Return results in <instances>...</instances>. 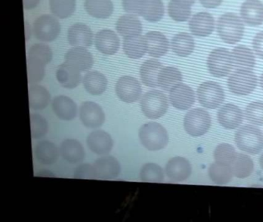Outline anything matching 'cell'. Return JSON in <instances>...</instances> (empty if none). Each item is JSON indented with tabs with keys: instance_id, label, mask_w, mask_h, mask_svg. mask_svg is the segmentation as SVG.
<instances>
[{
	"instance_id": "6da1fadb",
	"label": "cell",
	"mask_w": 263,
	"mask_h": 222,
	"mask_svg": "<svg viewBox=\"0 0 263 222\" xmlns=\"http://www.w3.org/2000/svg\"><path fill=\"white\" fill-rule=\"evenodd\" d=\"M245 26L239 16L232 12L223 14L217 23V32L220 38L229 44H235L242 38Z\"/></svg>"
},
{
	"instance_id": "7a4b0ae2",
	"label": "cell",
	"mask_w": 263,
	"mask_h": 222,
	"mask_svg": "<svg viewBox=\"0 0 263 222\" xmlns=\"http://www.w3.org/2000/svg\"><path fill=\"white\" fill-rule=\"evenodd\" d=\"M141 144L148 151H156L164 149L168 143L169 137L165 128L156 122L143 125L139 130Z\"/></svg>"
},
{
	"instance_id": "3957f363",
	"label": "cell",
	"mask_w": 263,
	"mask_h": 222,
	"mask_svg": "<svg viewBox=\"0 0 263 222\" xmlns=\"http://www.w3.org/2000/svg\"><path fill=\"white\" fill-rule=\"evenodd\" d=\"M235 140L238 148L250 154H258L263 149L262 133L255 126L246 125L238 129Z\"/></svg>"
},
{
	"instance_id": "277c9868",
	"label": "cell",
	"mask_w": 263,
	"mask_h": 222,
	"mask_svg": "<svg viewBox=\"0 0 263 222\" xmlns=\"http://www.w3.org/2000/svg\"><path fill=\"white\" fill-rule=\"evenodd\" d=\"M141 111L149 119L163 117L168 109V101L164 92L160 90H150L143 96L141 100Z\"/></svg>"
},
{
	"instance_id": "5b68a950",
	"label": "cell",
	"mask_w": 263,
	"mask_h": 222,
	"mask_svg": "<svg viewBox=\"0 0 263 222\" xmlns=\"http://www.w3.org/2000/svg\"><path fill=\"white\" fill-rule=\"evenodd\" d=\"M207 66L214 77H226L234 67L232 54L224 48H216L209 54Z\"/></svg>"
},
{
	"instance_id": "8992f818",
	"label": "cell",
	"mask_w": 263,
	"mask_h": 222,
	"mask_svg": "<svg viewBox=\"0 0 263 222\" xmlns=\"http://www.w3.org/2000/svg\"><path fill=\"white\" fill-rule=\"evenodd\" d=\"M211 117L205 109L197 108L189 111L184 119L186 132L192 137H200L209 131L211 126Z\"/></svg>"
},
{
	"instance_id": "52a82bcc",
	"label": "cell",
	"mask_w": 263,
	"mask_h": 222,
	"mask_svg": "<svg viewBox=\"0 0 263 222\" xmlns=\"http://www.w3.org/2000/svg\"><path fill=\"white\" fill-rule=\"evenodd\" d=\"M257 86V77L252 71L237 69L228 80L229 90L236 95H248Z\"/></svg>"
},
{
	"instance_id": "ba28073f",
	"label": "cell",
	"mask_w": 263,
	"mask_h": 222,
	"mask_svg": "<svg viewBox=\"0 0 263 222\" xmlns=\"http://www.w3.org/2000/svg\"><path fill=\"white\" fill-rule=\"evenodd\" d=\"M61 23L56 17L45 14L38 17L33 23V33L37 40L52 42L61 32Z\"/></svg>"
},
{
	"instance_id": "9c48e42d",
	"label": "cell",
	"mask_w": 263,
	"mask_h": 222,
	"mask_svg": "<svg viewBox=\"0 0 263 222\" xmlns=\"http://www.w3.org/2000/svg\"><path fill=\"white\" fill-rule=\"evenodd\" d=\"M198 99L201 106L208 109H215L222 103L224 92L218 83L207 81L201 83L198 89Z\"/></svg>"
},
{
	"instance_id": "30bf717a",
	"label": "cell",
	"mask_w": 263,
	"mask_h": 222,
	"mask_svg": "<svg viewBox=\"0 0 263 222\" xmlns=\"http://www.w3.org/2000/svg\"><path fill=\"white\" fill-rule=\"evenodd\" d=\"M115 92L120 100L125 103H134L139 100L142 92L141 83L135 77L124 76L117 82Z\"/></svg>"
},
{
	"instance_id": "8fae6325",
	"label": "cell",
	"mask_w": 263,
	"mask_h": 222,
	"mask_svg": "<svg viewBox=\"0 0 263 222\" xmlns=\"http://www.w3.org/2000/svg\"><path fill=\"white\" fill-rule=\"evenodd\" d=\"M80 119L84 126L90 129H96L104 124L105 114L98 103L84 102L80 108Z\"/></svg>"
},
{
	"instance_id": "7c38bea8",
	"label": "cell",
	"mask_w": 263,
	"mask_h": 222,
	"mask_svg": "<svg viewBox=\"0 0 263 222\" xmlns=\"http://www.w3.org/2000/svg\"><path fill=\"white\" fill-rule=\"evenodd\" d=\"M169 99L174 107L186 110L195 103V92L190 86L181 83L171 89Z\"/></svg>"
},
{
	"instance_id": "4fadbf2b",
	"label": "cell",
	"mask_w": 263,
	"mask_h": 222,
	"mask_svg": "<svg viewBox=\"0 0 263 222\" xmlns=\"http://www.w3.org/2000/svg\"><path fill=\"white\" fill-rule=\"evenodd\" d=\"M97 178L101 180H114L121 173V165L115 157L104 156L98 159L93 164Z\"/></svg>"
},
{
	"instance_id": "5bb4252c",
	"label": "cell",
	"mask_w": 263,
	"mask_h": 222,
	"mask_svg": "<svg viewBox=\"0 0 263 222\" xmlns=\"http://www.w3.org/2000/svg\"><path fill=\"white\" fill-rule=\"evenodd\" d=\"M165 173L172 181H183L190 177L192 165L184 157H173L166 164Z\"/></svg>"
},
{
	"instance_id": "9a60e30c",
	"label": "cell",
	"mask_w": 263,
	"mask_h": 222,
	"mask_svg": "<svg viewBox=\"0 0 263 222\" xmlns=\"http://www.w3.org/2000/svg\"><path fill=\"white\" fill-rule=\"evenodd\" d=\"M189 29L195 36L206 37L211 35L215 29V20L209 12L195 14L189 21Z\"/></svg>"
},
{
	"instance_id": "2e32d148",
	"label": "cell",
	"mask_w": 263,
	"mask_h": 222,
	"mask_svg": "<svg viewBox=\"0 0 263 222\" xmlns=\"http://www.w3.org/2000/svg\"><path fill=\"white\" fill-rule=\"evenodd\" d=\"M67 38L73 47H88L93 43V32L84 23H75L68 29Z\"/></svg>"
},
{
	"instance_id": "e0dca14e",
	"label": "cell",
	"mask_w": 263,
	"mask_h": 222,
	"mask_svg": "<svg viewBox=\"0 0 263 222\" xmlns=\"http://www.w3.org/2000/svg\"><path fill=\"white\" fill-rule=\"evenodd\" d=\"M241 20L251 26L263 23V3L259 0H246L240 9Z\"/></svg>"
},
{
	"instance_id": "ac0fdd59",
	"label": "cell",
	"mask_w": 263,
	"mask_h": 222,
	"mask_svg": "<svg viewBox=\"0 0 263 222\" xmlns=\"http://www.w3.org/2000/svg\"><path fill=\"white\" fill-rule=\"evenodd\" d=\"M95 46L103 54L114 55L119 49V37L110 29H103L96 34Z\"/></svg>"
},
{
	"instance_id": "d6986e66",
	"label": "cell",
	"mask_w": 263,
	"mask_h": 222,
	"mask_svg": "<svg viewBox=\"0 0 263 222\" xmlns=\"http://www.w3.org/2000/svg\"><path fill=\"white\" fill-rule=\"evenodd\" d=\"M66 63L73 65L81 71H87L93 65L92 54L84 47H73L66 52Z\"/></svg>"
},
{
	"instance_id": "ffe728a7",
	"label": "cell",
	"mask_w": 263,
	"mask_h": 222,
	"mask_svg": "<svg viewBox=\"0 0 263 222\" xmlns=\"http://www.w3.org/2000/svg\"><path fill=\"white\" fill-rule=\"evenodd\" d=\"M218 123L228 130L238 127L243 120L242 111L235 105H224L218 112Z\"/></svg>"
},
{
	"instance_id": "44dd1931",
	"label": "cell",
	"mask_w": 263,
	"mask_h": 222,
	"mask_svg": "<svg viewBox=\"0 0 263 222\" xmlns=\"http://www.w3.org/2000/svg\"><path fill=\"white\" fill-rule=\"evenodd\" d=\"M87 146L92 152L99 155L107 154L113 147V140L105 131H95L89 134L87 139Z\"/></svg>"
},
{
	"instance_id": "7402d4cb",
	"label": "cell",
	"mask_w": 263,
	"mask_h": 222,
	"mask_svg": "<svg viewBox=\"0 0 263 222\" xmlns=\"http://www.w3.org/2000/svg\"><path fill=\"white\" fill-rule=\"evenodd\" d=\"M81 71L70 63H64L58 66L57 79L61 86L67 89H74L81 82Z\"/></svg>"
},
{
	"instance_id": "603a6c76",
	"label": "cell",
	"mask_w": 263,
	"mask_h": 222,
	"mask_svg": "<svg viewBox=\"0 0 263 222\" xmlns=\"http://www.w3.org/2000/svg\"><path fill=\"white\" fill-rule=\"evenodd\" d=\"M147 52L151 57L159 58L167 53L169 42L167 37L160 32L152 31L145 34Z\"/></svg>"
},
{
	"instance_id": "cb8c5ba5",
	"label": "cell",
	"mask_w": 263,
	"mask_h": 222,
	"mask_svg": "<svg viewBox=\"0 0 263 222\" xmlns=\"http://www.w3.org/2000/svg\"><path fill=\"white\" fill-rule=\"evenodd\" d=\"M123 49L124 53L130 58H141L147 52L145 35L138 34L124 37Z\"/></svg>"
},
{
	"instance_id": "d4e9b609",
	"label": "cell",
	"mask_w": 263,
	"mask_h": 222,
	"mask_svg": "<svg viewBox=\"0 0 263 222\" xmlns=\"http://www.w3.org/2000/svg\"><path fill=\"white\" fill-rule=\"evenodd\" d=\"M53 112L61 120H71L77 116L76 103L72 99L66 96H58L52 103Z\"/></svg>"
},
{
	"instance_id": "484cf974",
	"label": "cell",
	"mask_w": 263,
	"mask_h": 222,
	"mask_svg": "<svg viewBox=\"0 0 263 222\" xmlns=\"http://www.w3.org/2000/svg\"><path fill=\"white\" fill-rule=\"evenodd\" d=\"M163 67L162 63L158 60H146L140 69V77L142 83L149 87H158V75Z\"/></svg>"
},
{
	"instance_id": "4316f807",
	"label": "cell",
	"mask_w": 263,
	"mask_h": 222,
	"mask_svg": "<svg viewBox=\"0 0 263 222\" xmlns=\"http://www.w3.org/2000/svg\"><path fill=\"white\" fill-rule=\"evenodd\" d=\"M61 154L69 163H77L84 160L85 151L81 142L75 139H67L61 145Z\"/></svg>"
},
{
	"instance_id": "83f0119b",
	"label": "cell",
	"mask_w": 263,
	"mask_h": 222,
	"mask_svg": "<svg viewBox=\"0 0 263 222\" xmlns=\"http://www.w3.org/2000/svg\"><path fill=\"white\" fill-rule=\"evenodd\" d=\"M33 153L38 161L45 165L53 164L59 157L58 146L47 140L39 142L34 146Z\"/></svg>"
},
{
	"instance_id": "f1b7e54d",
	"label": "cell",
	"mask_w": 263,
	"mask_h": 222,
	"mask_svg": "<svg viewBox=\"0 0 263 222\" xmlns=\"http://www.w3.org/2000/svg\"><path fill=\"white\" fill-rule=\"evenodd\" d=\"M233 66L235 69L252 70L255 64V55L249 48L245 46H236L232 51Z\"/></svg>"
},
{
	"instance_id": "f546056e",
	"label": "cell",
	"mask_w": 263,
	"mask_h": 222,
	"mask_svg": "<svg viewBox=\"0 0 263 222\" xmlns=\"http://www.w3.org/2000/svg\"><path fill=\"white\" fill-rule=\"evenodd\" d=\"M84 88L91 95H101L107 89V80L105 76L98 71H91L83 79Z\"/></svg>"
},
{
	"instance_id": "4dcf8cb0",
	"label": "cell",
	"mask_w": 263,
	"mask_h": 222,
	"mask_svg": "<svg viewBox=\"0 0 263 222\" xmlns=\"http://www.w3.org/2000/svg\"><path fill=\"white\" fill-rule=\"evenodd\" d=\"M195 0H171L167 6L169 16L177 22H185L192 13V6Z\"/></svg>"
},
{
	"instance_id": "1f68e13d",
	"label": "cell",
	"mask_w": 263,
	"mask_h": 222,
	"mask_svg": "<svg viewBox=\"0 0 263 222\" xmlns=\"http://www.w3.org/2000/svg\"><path fill=\"white\" fill-rule=\"evenodd\" d=\"M84 9L95 18H107L114 11L111 0H85Z\"/></svg>"
},
{
	"instance_id": "d6a6232c",
	"label": "cell",
	"mask_w": 263,
	"mask_h": 222,
	"mask_svg": "<svg viewBox=\"0 0 263 222\" xmlns=\"http://www.w3.org/2000/svg\"><path fill=\"white\" fill-rule=\"evenodd\" d=\"M116 29L123 38L129 35H138L142 32V24L135 15L127 14L118 18Z\"/></svg>"
},
{
	"instance_id": "836d02e7",
	"label": "cell",
	"mask_w": 263,
	"mask_h": 222,
	"mask_svg": "<svg viewBox=\"0 0 263 222\" xmlns=\"http://www.w3.org/2000/svg\"><path fill=\"white\" fill-rule=\"evenodd\" d=\"M195 46L193 37L187 32H180L172 38V51L179 57H189L193 52Z\"/></svg>"
},
{
	"instance_id": "e575fe53",
	"label": "cell",
	"mask_w": 263,
	"mask_h": 222,
	"mask_svg": "<svg viewBox=\"0 0 263 222\" xmlns=\"http://www.w3.org/2000/svg\"><path fill=\"white\" fill-rule=\"evenodd\" d=\"M182 81L181 71L173 66H165L161 69L158 75V86L166 91H170Z\"/></svg>"
},
{
	"instance_id": "d590c367",
	"label": "cell",
	"mask_w": 263,
	"mask_h": 222,
	"mask_svg": "<svg viewBox=\"0 0 263 222\" xmlns=\"http://www.w3.org/2000/svg\"><path fill=\"white\" fill-rule=\"evenodd\" d=\"M30 106L34 110H41L48 106L50 94L44 86L33 84L29 89Z\"/></svg>"
},
{
	"instance_id": "8d00e7d4",
	"label": "cell",
	"mask_w": 263,
	"mask_h": 222,
	"mask_svg": "<svg viewBox=\"0 0 263 222\" xmlns=\"http://www.w3.org/2000/svg\"><path fill=\"white\" fill-rule=\"evenodd\" d=\"M209 174L212 181L218 185L229 183L233 176L231 165L218 161L209 166Z\"/></svg>"
},
{
	"instance_id": "74e56055",
	"label": "cell",
	"mask_w": 263,
	"mask_h": 222,
	"mask_svg": "<svg viewBox=\"0 0 263 222\" xmlns=\"http://www.w3.org/2000/svg\"><path fill=\"white\" fill-rule=\"evenodd\" d=\"M232 174L238 178H246L253 172L254 163L246 154H238L231 164Z\"/></svg>"
},
{
	"instance_id": "f35d334b",
	"label": "cell",
	"mask_w": 263,
	"mask_h": 222,
	"mask_svg": "<svg viewBox=\"0 0 263 222\" xmlns=\"http://www.w3.org/2000/svg\"><path fill=\"white\" fill-rule=\"evenodd\" d=\"M164 6L161 0H145L141 16L151 23L160 21L164 16Z\"/></svg>"
},
{
	"instance_id": "ab89813d",
	"label": "cell",
	"mask_w": 263,
	"mask_h": 222,
	"mask_svg": "<svg viewBox=\"0 0 263 222\" xmlns=\"http://www.w3.org/2000/svg\"><path fill=\"white\" fill-rule=\"evenodd\" d=\"M50 10L60 18H67L76 10V0H50Z\"/></svg>"
},
{
	"instance_id": "60d3db41",
	"label": "cell",
	"mask_w": 263,
	"mask_h": 222,
	"mask_svg": "<svg viewBox=\"0 0 263 222\" xmlns=\"http://www.w3.org/2000/svg\"><path fill=\"white\" fill-rule=\"evenodd\" d=\"M27 61L28 83L36 84L44 78L46 64L40 60L28 57Z\"/></svg>"
},
{
	"instance_id": "b9f144b4",
	"label": "cell",
	"mask_w": 263,
	"mask_h": 222,
	"mask_svg": "<svg viewBox=\"0 0 263 222\" xmlns=\"http://www.w3.org/2000/svg\"><path fill=\"white\" fill-rule=\"evenodd\" d=\"M140 178L142 181L160 183L164 180V171L157 163H146L141 168Z\"/></svg>"
},
{
	"instance_id": "7bdbcfd3",
	"label": "cell",
	"mask_w": 263,
	"mask_h": 222,
	"mask_svg": "<svg viewBox=\"0 0 263 222\" xmlns=\"http://www.w3.org/2000/svg\"><path fill=\"white\" fill-rule=\"evenodd\" d=\"M236 151L232 145L229 143H221L214 151V158L215 161L232 164L237 156Z\"/></svg>"
},
{
	"instance_id": "ee69618b",
	"label": "cell",
	"mask_w": 263,
	"mask_h": 222,
	"mask_svg": "<svg viewBox=\"0 0 263 222\" xmlns=\"http://www.w3.org/2000/svg\"><path fill=\"white\" fill-rule=\"evenodd\" d=\"M27 57L31 58L36 59L45 63L48 64L51 62L53 59V52L50 46L44 43H37L32 46L29 49Z\"/></svg>"
},
{
	"instance_id": "f6af8a7d",
	"label": "cell",
	"mask_w": 263,
	"mask_h": 222,
	"mask_svg": "<svg viewBox=\"0 0 263 222\" xmlns=\"http://www.w3.org/2000/svg\"><path fill=\"white\" fill-rule=\"evenodd\" d=\"M30 126L32 138L34 140L44 137L48 130V124L46 119L37 114L30 115Z\"/></svg>"
},
{
	"instance_id": "bcb514c9",
	"label": "cell",
	"mask_w": 263,
	"mask_h": 222,
	"mask_svg": "<svg viewBox=\"0 0 263 222\" xmlns=\"http://www.w3.org/2000/svg\"><path fill=\"white\" fill-rule=\"evenodd\" d=\"M246 117L248 121L253 124L263 125V103L252 102L246 109Z\"/></svg>"
},
{
	"instance_id": "7dc6e473",
	"label": "cell",
	"mask_w": 263,
	"mask_h": 222,
	"mask_svg": "<svg viewBox=\"0 0 263 222\" xmlns=\"http://www.w3.org/2000/svg\"><path fill=\"white\" fill-rule=\"evenodd\" d=\"M145 0H122L123 8L128 14L133 15H142Z\"/></svg>"
},
{
	"instance_id": "c3c4849f",
	"label": "cell",
	"mask_w": 263,
	"mask_h": 222,
	"mask_svg": "<svg viewBox=\"0 0 263 222\" xmlns=\"http://www.w3.org/2000/svg\"><path fill=\"white\" fill-rule=\"evenodd\" d=\"M73 177L81 179H98L93 165L92 166L89 163H84L78 166L75 170Z\"/></svg>"
},
{
	"instance_id": "681fc988",
	"label": "cell",
	"mask_w": 263,
	"mask_h": 222,
	"mask_svg": "<svg viewBox=\"0 0 263 222\" xmlns=\"http://www.w3.org/2000/svg\"><path fill=\"white\" fill-rule=\"evenodd\" d=\"M252 46L255 54L263 60V31L258 32L254 37Z\"/></svg>"
},
{
	"instance_id": "f907efd6",
	"label": "cell",
	"mask_w": 263,
	"mask_h": 222,
	"mask_svg": "<svg viewBox=\"0 0 263 222\" xmlns=\"http://www.w3.org/2000/svg\"><path fill=\"white\" fill-rule=\"evenodd\" d=\"M201 4L209 9H215L218 7L222 3L223 0H199Z\"/></svg>"
},
{
	"instance_id": "816d5d0a",
	"label": "cell",
	"mask_w": 263,
	"mask_h": 222,
	"mask_svg": "<svg viewBox=\"0 0 263 222\" xmlns=\"http://www.w3.org/2000/svg\"><path fill=\"white\" fill-rule=\"evenodd\" d=\"M41 0H24V9H32L36 8Z\"/></svg>"
},
{
	"instance_id": "f5cc1de1",
	"label": "cell",
	"mask_w": 263,
	"mask_h": 222,
	"mask_svg": "<svg viewBox=\"0 0 263 222\" xmlns=\"http://www.w3.org/2000/svg\"><path fill=\"white\" fill-rule=\"evenodd\" d=\"M25 24V29L27 30L26 31V37H27V40H28L30 38V35H31V28L29 26L27 22H26Z\"/></svg>"
},
{
	"instance_id": "db71d44e",
	"label": "cell",
	"mask_w": 263,
	"mask_h": 222,
	"mask_svg": "<svg viewBox=\"0 0 263 222\" xmlns=\"http://www.w3.org/2000/svg\"><path fill=\"white\" fill-rule=\"evenodd\" d=\"M259 163L260 166H261V168H262L263 169V154H261V156H260Z\"/></svg>"
},
{
	"instance_id": "11a10c76",
	"label": "cell",
	"mask_w": 263,
	"mask_h": 222,
	"mask_svg": "<svg viewBox=\"0 0 263 222\" xmlns=\"http://www.w3.org/2000/svg\"><path fill=\"white\" fill-rule=\"evenodd\" d=\"M260 85H261V87L263 89V73L261 74V77H260Z\"/></svg>"
}]
</instances>
